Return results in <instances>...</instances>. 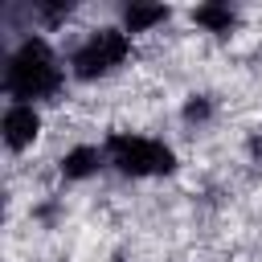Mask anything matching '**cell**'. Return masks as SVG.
Instances as JSON below:
<instances>
[{"label": "cell", "instance_id": "1", "mask_svg": "<svg viewBox=\"0 0 262 262\" xmlns=\"http://www.w3.org/2000/svg\"><path fill=\"white\" fill-rule=\"evenodd\" d=\"M61 61L53 53V45L45 37H25L12 57H8V74H4V86L16 102H29V98H49L61 90Z\"/></svg>", "mask_w": 262, "mask_h": 262}, {"label": "cell", "instance_id": "2", "mask_svg": "<svg viewBox=\"0 0 262 262\" xmlns=\"http://www.w3.org/2000/svg\"><path fill=\"white\" fill-rule=\"evenodd\" d=\"M106 164L131 180H143V176H168L176 168V151L160 139H147V135H127V131H115L106 139Z\"/></svg>", "mask_w": 262, "mask_h": 262}, {"label": "cell", "instance_id": "3", "mask_svg": "<svg viewBox=\"0 0 262 262\" xmlns=\"http://www.w3.org/2000/svg\"><path fill=\"white\" fill-rule=\"evenodd\" d=\"M131 53V37L119 29H94L74 53H70V74L78 82H94L102 74H111L115 66H123V57Z\"/></svg>", "mask_w": 262, "mask_h": 262}, {"label": "cell", "instance_id": "4", "mask_svg": "<svg viewBox=\"0 0 262 262\" xmlns=\"http://www.w3.org/2000/svg\"><path fill=\"white\" fill-rule=\"evenodd\" d=\"M0 135H4L8 151H29L41 135V111L33 102H12L0 119Z\"/></svg>", "mask_w": 262, "mask_h": 262}, {"label": "cell", "instance_id": "5", "mask_svg": "<svg viewBox=\"0 0 262 262\" xmlns=\"http://www.w3.org/2000/svg\"><path fill=\"white\" fill-rule=\"evenodd\" d=\"M102 160H106V151H98V147H90V143H78V147H70V151L61 156V176H66V180H90V176L102 168Z\"/></svg>", "mask_w": 262, "mask_h": 262}, {"label": "cell", "instance_id": "6", "mask_svg": "<svg viewBox=\"0 0 262 262\" xmlns=\"http://www.w3.org/2000/svg\"><path fill=\"white\" fill-rule=\"evenodd\" d=\"M168 16H172L168 4H127V8H123V33H127V37H131V33H147V29L164 25Z\"/></svg>", "mask_w": 262, "mask_h": 262}, {"label": "cell", "instance_id": "7", "mask_svg": "<svg viewBox=\"0 0 262 262\" xmlns=\"http://www.w3.org/2000/svg\"><path fill=\"white\" fill-rule=\"evenodd\" d=\"M192 20H196L201 29H209V33H229V29L237 25V12H233L229 4H196V8H192Z\"/></svg>", "mask_w": 262, "mask_h": 262}, {"label": "cell", "instance_id": "8", "mask_svg": "<svg viewBox=\"0 0 262 262\" xmlns=\"http://www.w3.org/2000/svg\"><path fill=\"white\" fill-rule=\"evenodd\" d=\"M180 119L184 123H209L213 119V98L209 94H188L184 106H180Z\"/></svg>", "mask_w": 262, "mask_h": 262}, {"label": "cell", "instance_id": "9", "mask_svg": "<svg viewBox=\"0 0 262 262\" xmlns=\"http://www.w3.org/2000/svg\"><path fill=\"white\" fill-rule=\"evenodd\" d=\"M246 151H250V160H258V164H262V135H250Z\"/></svg>", "mask_w": 262, "mask_h": 262}]
</instances>
